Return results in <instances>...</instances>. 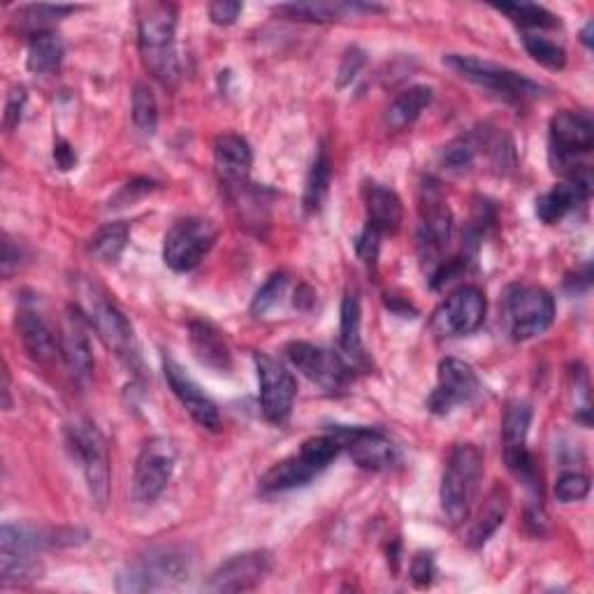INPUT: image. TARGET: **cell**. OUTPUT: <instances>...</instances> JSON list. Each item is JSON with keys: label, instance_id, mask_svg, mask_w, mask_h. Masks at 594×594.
I'll use <instances>...</instances> for the list:
<instances>
[{"label": "cell", "instance_id": "cell-28", "mask_svg": "<svg viewBox=\"0 0 594 594\" xmlns=\"http://www.w3.org/2000/svg\"><path fill=\"white\" fill-rule=\"evenodd\" d=\"M340 346L344 360L351 368L368 365V355L360 338V300L355 291H349L342 300V321H340Z\"/></svg>", "mask_w": 594, "mask_h": 594}, {"label": "cell", "instance_id": "cell-34", "mask_svg": "<svg viewBox=\"0 0 594 594\" xmlns=\"http://www.w3.org/2000/svg\"><path fill=\"white\" fill-rule=\"evenodd\" d=\"M330 179H332V163L328 157V149H319L316 159L312 163V170L306 174V184H304V210L309 214L321 212V207L328 198L330 191Z\"/></svg>", "mask_w": 594, "mask_h": 594}, {"label": "cell", "instance_id": "cell-8", "mask_svg": "<svg viewBox=\"0 0 594 594\" xmlns=\"http://www.w3.org/2000/svg\"><path fill=\"white\" fill-rule=\"evenodd\" d=\"M504 321L515 342L544 334L555 321L553 295L538 286H511L504 295Z\"/></svg>", "mask_w": 594, "mask_h": 594}, {"label": "cell", "instance_id": "cell-5", "mask_svg": "<svg viewBox=\"0 0 594 594\" xmlns=\"http://www.w3.org/2000/svg\"><path fill=\"white\" fill-rule=\"evenodd\" d=\"M444 66H449L453 72H457L464 80H470L487 91L497 93L504 100L511 102H525V100H534L541 98L546 91V87H541L538 82L530 80V77L509 70L504 66L497 63H490V61H481L476 57H467V54H446L444 57Z\"/></svg>", "mask_w": 594, "mask_h": 594}, {"label": "cell", "instance_id": "cell-46", "mask_svg": "<svg viewBox=\"0 0 594 594\" xmlns=\"http://www.w3.org/2000/svg\"><path fill=\"white\" fill-rule=\"evenodd\" d=\"M240 12H242V3H235V0H217V3L210 6V19L219 26L235 23Z\"/></svg>", "mask_w": 594, "mask_h": 594}, {"label": "cell", "instance_id": "cell-48", "mask_svg": "<svg viewBox=\"0 0 594 594\" xmlns=\"http://www.w3.org/2000/svg\"><path fill=\"white\" fill-rule=\"evenodd\" d=\"M54 161H57V165H59L61 170H72V168H74V163H77V153H74V149H72L66 140H59V142L54 144Z\"/></svg>", "mask_w": 594, "mask_h": 594}, {"label": "cell", "instance_id": "cell-13", "mask_svg": "<svg viewBox=\"0 0 594 594\" xmlns=\"http://www.w3.org/2000/svg\"><path fill=\"white\" fill-rule=\"evenodd\" d=\"M530 425H532V406L525 402H511L506 406L504 423H502L504 460L515 479H521L532 490H538L536 464L527 451Z\"/></svg>", "mask_w": 594, "mask_h": 594}, {"label": "cell", "instance_id": "cell-14", "mask_svg": "<svg viewBox=\"0 0 594 594\" xmlns=\"http://www.w3.org/2000/svg\"><path fill=\"white\" fill-rule=\"evenodd\" d=\"M255 372L261 383V409L270 423H286L298 395V383L293 374L279 360L268 353H255Z\"/></svg>", "mask_w": 594, "mask_h": 594}, {"label": "cell", "instance_id": "cell-11", "mask_svg": "<svg viewBox=\"0 0 594 594\" xmlns=\"http://www.w3.org/2000/svg\"><path fill=\"white\" fill-rule=\"evenodd\" d=\"M177 451L170 439L165 436H151L142 446L138 462H135V476H133V500L138 504L157 502L174 474Z\"/></svg>", "mask_w": 594, "mask_h": 594}, {"label": "cell", "instance_id": "cell-37", "mask_svg": "<svg viewBox=\"0 0 594 594\" xmlns=\"http://www.w3.org/2000/svg\"><path fill=\"white\" fill-rule=\"evenodd\" d=\"M77 8L72 6H31V8H23L17 12V23H21L23 29L31 31V38L38 33L49 31L47 26L51 21H59L61 17L74 12Z\"/></svg>", "mask_w": 594, "mask_h": 594}, {"label": "cell", "instance_id": "cell-38", "mask_svg": "<svg viewBox=\"0 0 594 594\" xmlns=\"http://www.w3.org/2000/svg\"><path fill=\"white\" fill-rule=\"evenodd\" d=\"M133 121H135L140 133H144V135L157 133L159 105H157V98H153V93H151V89L147 84H135V91H133Z\"/></svg>", "mask_w": 594, "mask_h": 594}, {"label": "cell", "instance_id": "cell-20", "mask_svg": "<svg viewBox=\"0 0 594 594\" xmlns=\"http://www.w3.org/2000/svg\"><path fill=\"white\" fill-rule=\"evenodd\" d=\"M485 321V295L476 286H462L449 295V300L436 312V328L444 334L476 332Z\"/></svg>", "mask_w": 594, "mask_h": 594}, {"label": "cell", "instance_id": "cell-12", "mask_svg": "<svg viewBox=\"0 0 594 594\" xmlns=\"http://www.w3.org/2000/svg\"><path fill=\"white\" fill-rule=\"evenodd\" d=\"M594 147V123L587 112L562 110L551 121V159L566 177L576 170V157Z\"/></svg>", "mask_w": 594, "mask_h": 594}, {"label": "cell", "instance_id": "cell-32", "mask_svg": "<svg viewBox=\"0 0 594 594\" xmlns=\"http://www.w3.org/2000/svg\"><path fill=\"white\" fill-rule=\"evenodd\" d=\"M61 61H63V42L54 31L33 36L29 44V59H26V66H29L31 72L51 74L61 68Z\"/></svg>", "mask_w": 594, "mask_h": 594}, {"label": "cell", "instance_id": "cell-29", "mask_svg": "<svg viewBox=\"0 0 594 594\" xmlns=\"http://www.w3.org/2000/svg\"><path fill=\"white\" fill-rule=\"evenodd\" d=\"M363 12H383V8L368 3H321V0H316V3H289L276 8V14L302 21H334Z\"/></svg>", "mask_w": 594, "mask_h": 594}, {"label": "cell", "instance_id": "cell-17", "mask_svg": "<svg viewBox=\"0 0 594 594\" xmlns=\"http://www.w3.org/2000/svg\"><path fill=\"white\" fill-rule=\"evenodd\" d=\"M481 391V381L472 365L457 358H446L439 365V383L427 400L430 411L446 416L455 406L472 402Z\"/></svg>", "mask_w": 594, "mask_h": 594}, {"label": "cell", "instance_id": "cell-39", "mask_svg": "<svg viewBox=\"0 0 594 594\" xmlns=\"http://www.w3.org/2000/svg\"><path fill=\"white\" fill-rule=\"evenodd\" d=\"M523 44L527 49V54L541 63V66H546L551 70H562L564 63H566V51L555 44L553 40L544 38V36H536V33H525L523 36Z\"/></svg>", "mask_w": 594, "mask_h": 594}, {"label": "cell", "instance_id": "cell-43", "mask_svg": "<svg viewBox=\"0 0 594 594\" xmlns=\"http://www.w3.org/2000/svg\"><path fill=\"white\" fill-rule=\"evenodd\" d=\"M434 574H436V570H434L432 553H425V551L416 553V557L411 560V581L416 583L419 587H427L432 583Z\"/></svg>", "mask_w": 594, "mask_h": 594}, {"label": "cell", "instance_id": "cell-19", "mask_svg": "<svg viewBox=\"0 0 594 594\" xmlns=\"http://www.w3.org/2000/svg\"><path fill=\"white\" fill-rule=\"evenodd\" d=\"M163 374H165V381L172 389L174 397L182 402V406L191 413V419L204 430L219 432L221 430V413H219L217 404L204 395V391L184 372V368L165 355L163 358Z\"/></svg>", "mask_w": 594, "mask_h": 594}, {"label": "cell", "instance_id": "cell-2", "mask_svg": "<svg viewBox=\"0 0 594 594\" xmlns=\"http://www.w3.org/2000/svg\"><path fill=\"white\" fill-rule=\"evenodd\" d=\"M344 451L342 436L334 432V427L325 434L306 439L300 453L276 462L270 467L261 481H258V490L263 495H276L289 493L293 487L306 485L312 479H316L328 464Z\"/></svg>", "mask_w": 594, "mask_h": 594}, {"label": "cell", "instance_id": "cell-9", "mask_svg": "<svg viewBox=\"0 0 594 594\" xmlns=\"http://www.w3.org/2000/svg\"><path fill=\"white\" fill-rule=\"evenodd\" d=\"M217 242V228L212 221L189 217L179 219L165 235L163 261L174 272H191L200 265Z\"/></svg>", "mask_w": 594, "mask_h": 594}, {"label": "cell", "instance_id": "cell-25", "mask_svg": "<svg viewBox=\"0 0 594 594\" xmlns=\"http://www.w3.org/2000/svg\"><path fill=\"white\" fill-rule=\"evenodd\" d=\"M189 338L195 358L204 368H212L217 372H228L232 368L230 349L223 340V334L212 323L193 321L189 325Z\"/></svg>", "mask_w": 594, "mask_h": 594}, {"label": "cell", "instance_id": "cell-18", "mask_svg": "<svg viewBox=\"0 0 594 594\" xmlns=\"http://www.w3.org/2000/svg\"><path fill=\"white\" fill-rule=\"evenodd\" d=\"M342 436L344 451H349L351 460L358 467L370 470V472H383L391 470L400 460L397 446L376 427H334Z\"/></svg>", "mask_w": 594, "mask_h": 594}, {"label": "cell", "instance_id": "cell-30", "mask_svg": "<svg viewBox=\"0 0 594 594\" xmlns=\"http://www.w3.org/2000/svg\"><path fill=\"white\" fill-rule=\"evenodd\" d=\"M487 138H490V128H474V131L460 135L453 140L444 153H442V165L451 172H464L470 170L481 153H487Z\"/></svg>", "mask_w": 594, "mask_h": 594}, {"label": "cell", "instance_id": "cell-31", "mask_svg": "<svg viewBox=\"0 0 594 594\" xmlns=\"http://www.w3.org/2000/svg\"><path fill=\"white\" fill-rule=\"evenodd\" d=\"M432 98L434 93L430 87H411L402 91L391 102L389 112H385V123H389V128H393V131H404L406 125H411L425 112V108H430Z\"/></svg>", "mask_w": 594, "mask_h": 594}, {"label": "cell", "instance_id": "cell-40", "mask_svg": "<svg viewBox=\"0 0 594 594\" xmlns=\"http://www.w3.org/2000/svg\"><path fill=\"white\" fill-rule=\"evenodd\" d=\"M286 289H289L286 272H274L265 281V286L255 293V298L251 302V314L253 316H265L268 312H272V309L281 302L283 293H286Z\"/></svg>", "mask_w": 594, "mask_h": 594}, {"label": "cell", "instance_id": "cell-3", "mask_svg": "<svg viewBox=\"0 0 594 594\" xmlns=\"http://www.w3.org/2000/svg\"><path fill=\"white\" fill-rule=\"evenodd\" d=\"M483 479V455L472 444H457L446 462L442 479V509L457 525L470 519Z\"/></svg>", "mask_w": 594, "mask_h": 594}, {"label": "cell", "instance_id": "cell-47", "mask_svg": "<svg viewBox=\"0 0 594 594\" xmlns=\"http://www.w3.org/2000/svg\"><path fill=\"white\" fill-rule=\"evenodd\" d=\"M19 258H21L19 246H14L12 240L6 235V238H3V261H0V265H3V276H6V279H10L12 272L19 268V263H21Z\"/></svg>", "mask_w": 594, "mask_h": 594}, {"label": "cell", "instance_id": "cell-33", "mask_svg": "<svg viewBox=\"0 0 594 594\" xmlns=\"http://www.w3.org/2000/svg\"><path fill=\"white\" fill-rule=\"evenodd\" d=\"M128 235H131V228L123 221H112L98 228L95 235L89 240V253L98 258L100 263H117L125 244Z\"/></svg>", "mask_w": 594, "mask_h": 594}, {"label": "cell", "instance_id": "cell-21", "mask_svg": "<svg viewBox=\"0 0 594 594\" xmlns=\"http://www.w3.org/2000/svg\"><path fill=\"white\" fill-rule=\"evenodd\" d=\"M592 193V174L587 165L574 170V174L566 177L564 184L553 187L548 193L536 198V217L553 225L562 221L566 214H572L583 202H587Z\"/></svg>", "mask_w": 594, "mask_h": 594}, {"label": "cell", "instance_id": "cell-22", "mask_svg": "<svg viewBox=\"0 0 594 594\" xmlns=\"http://www.w3.org/2000/svg\"><path fill=\"white\" fill-rule=\"evenodd\" d=\"M89 316L80 306L66 309V321L61 328V358L77 379H89L93 372V353L89 342Z\"/></svg>", "mask_w": 594, "mask_h": 594}, {"label": "cell", "instance_id": "cell-23", "mask_svg": "<svg viewBox=\"0 0 594 594\" xmlns=\"http://www.w3.org/2000/svg\"><path fill=\"white\" fill-rule=\"evenodd\" d=\"M214 161L223 187L228 193H235L249 187V172L253 163V153L249 142L238 133H225L214 144Z\"/></svg>", "mask_w": 594, "mask_h": 594}, {"label": "cell", "instance_id": "cell-45", "mask_svg": "<svg viewBox=\"0 0 594 594\" xmlns=\"http://www.w3.org/2000/svg\"><path fill=\"white\" fill-rule=\"evenodd\" d=\"M23 105H26V91L21 87H17L10 91L8 102H6V117H3L6 131H14V128L21 123Z\"/></svg>", "mask_w": 594, "mask_h": 594}, {"label": "cell", "instance_id": "cell-4", "mask_svg": "<svg viewBox=\"0 0 594 594\" xmlns=\"http://www.w3.org/2000/svg\"><path fill=\"white\" fill-rule=\"evenodd\" d=\"M191 560L172 548L151 551L131 562L117 578L119 592H159L189 581Z\"/></svg>", "mask_w": 594, "mask_h": 594}, {"label": "cell", "instance_id": "cell-42", "mask_svg": "<svg viewBox=\"0 0 594 594\" xmlns=\"http://www.w3.org/2000/svg\"><path fill=\"white\" fill-rule=\"evenodd\" d=\"M363 66H365V51H363V49H358V47H349V49H346V54H344V59H342V66H340L338 84H340V87L351 84V82L355 80V77H358V72L363 70Z\"/></svg>", "mask_w": 594, "mask_h": 594}, {"label": "cell", "instance_id": "cell-16", "mask_svg": "<svg viewBox=\"0 0 594 594\" xmlns=\"http://www.w3.org/2000/svg\"><path fill=\"white\" fill-rule=\"evenodd\" d=\"M453 235V214L449 204L436 193L434 187H425V200L421 207L419 225V253L423 263L442 265V255L449 249Z\"/></svg>", "mask_w": 594, "mask_h": 594}, {"label": "cell", "instance_id": "cell-26", "mask_svg": "<svg viewBox=\"0 0 594 594\" xmlns=\"http://www.w3.org/2000/svg\"><path fill=\"white\" fill-rule=\"evenodd\" d=\"M365 207H368V225L376 230L379 235H389V232H395L400 228L404 210L400 195L393 189L370 184L365 189Z\"/></svg>", "mask_w": 594, "mask_h": 594}, {"label": "cell", "instance_id": "cell-1", "mask_svg": "<svg viewBox=\"0 0 594 594\" xmlns=\"http://www.w3.org/2000/svg\"><path fill=\"white\" fill-rule=\"evenodd\" d=\"M135 14L142 63L163 87L172 89L179 80L177 8L172 3H140Z\"/></svg>", "mask_w": 594, "mask_h": 594}, {"label": "cell", "instance_id": "cell-7", "mask_svg": "<svg viewBox=\"0 0 594 594\" xmlns=\"http://www.w3.org/2000/svg\"><path fill=\"white\" fill-rule=\"evenodd\" d=\"M68 446L72 455L80 460L84 479L89 485L91 500L105 509L110 502V453L105 436L100 434V430L91 421H74L68 425Z\"/></svg>", "mask_w": 594, "mask_h": 594}, {"label": "cell", "instance_id": "cell-36", "mask_svg": "<svg viewBox=\"0 0 594 594\" xmlns=\"http://www.w3.org/2000/svg\"><path fill=\"white\" fill-rule=\"evenodd\" d=\"M40 562L33 555L0 553V581L3 585H21L38 578Z\"/></svg>", "mask_w": 594, "mask_h": 594}, {"label": "cell", "instance_id": "cell-41", "mask_svg": "<svg viewBox=\"0 0 594 594\" xmlns=\"http://www.w3.org/2000/svg\"><path fill=\"white\" fill-rule=\"evenodd\" d=\"M587 495H590V479L585 474H581V472H566L555 483V497L562 504L581 502Z\"/></svg>", "mask_w": 594, "mask_h": 594}, {"label": "cell", "instance_id": "cell-6", "mask_svg": "<svg viewBox=\"0 0 594 594\" xmlns=\"http://www.w3.org/2000/svg\"><path fill=\"white\" fill-rule=\"evenodd\" d=\"M82 298L87 304V316L91 325L98 330L102 342H105L128 368L140 370L142 363L131 321L125 319V314L110 300V295L93 286V283H87Z\"/></svg>", "mask_w": 594, "mask_h": 594}, {"label": "cell", "instance_id": "cell-35", "mask_svg": "<svg viewBox=\"0 0 594 594\" xmlns=\"http://www.w3.org/2000/svg\"><path fill=\"white\" fill-rule=\"evenodd\" d=\"M497 12L506 14L515 26H521L523 33L532 31H551L557 29L560 19L541 6L532 3H519V6H495Z\"/></svg>", "mask_w": 594, "mask_h": 594}, {"label": "cell", "instance_id": "cell-15", "mask_svg": "<svg viewBox=\"0 0 594 594\" xmlns=\"http://www.w3.org/2000/svg\"><path fill=\"white\" fill-rule=\"evenodd\" d=\"M272 566L268 551H249L221 562L202 585L207 592H249L265 581Z\"/></svg>", "mask_w": 594, "mask_h": 594}, {"label": "cell", "instance_id": "cell-49", "mask_svg": "<svg viewBox=\"0 0 594 594\" xmlns=\"http://www.w3.org/2000/svg\"><path fill=\"white\" fill-rule=\"evenodd\" d=\"M592 29H594V23L592 21H587L585 23V29H583V33H581V38H583V44L590 49L592 47Z\"/></svg>", "mask_w": 594, "mask_h": 594}, {"label": "cell", "instance_id": "cell-44", "mask_svg": "<svg viewBox=\"0 0 594 594\" xmlns=\"http://www.w3.org/2000/svg\"><path fill=\"white\" fill-rule=\"evenodd\" d=\"M379 242H381V235L376 230H372L370 225H365V230L360 232V238L355 240V251H358L360 258H363L365 265H374L376 263Z\"/></svg>", "mask_w": 594, "mask_h": 594}, {"label": "cell", "instance_id": "cell-24", "mask_svg": "<svg viewBox=\"0 0 594 594\" xmlns=\"http://www.w3.org/2000/svg\"><path fill=\"white\" fill-rule=\"evenodd\" d=\"M17 330L26 353H29L36 363L49 365L51 360L59 355L61 346L54 330H51L47 321L38 312H33V309H21L17 314Z\"/></svg>", "mask_w": 594, "mask_h": 594}, {"label": "cell", "instance_id": "cell-10", "mask_svg": "<svg viewBox=\"0 0 594 594\" xmlns=\"http://www.w3.org/2000/svg\"><path fill=\"white\" fill-rule=\"evenodd\" d=\"M286 358L298 372H302L309 381H314L332 395L344 393L353 379V368L340 353L314 346L309 342L289 344Z\"/></svg>", "mask_w": 594, "mask_h": 594}, {"label": "cell", "instance_id": "cell-27", "mask_svg": "<svg viewBox=\"0 0 594 594\" xmlns=\"http://www.w3.org/2000/svg\"><path fill=\"white\" fill-rule=\"evenodd\" d=\"M506 511H509V490L502 485H495L493 490H490V495L485 497L479 515L470 525L467 544L472 548L483 546L485 541L493 536V532L504 523Z\"/></svg>", "mask_w": 594, "mask_h": 594}]
</instances>
